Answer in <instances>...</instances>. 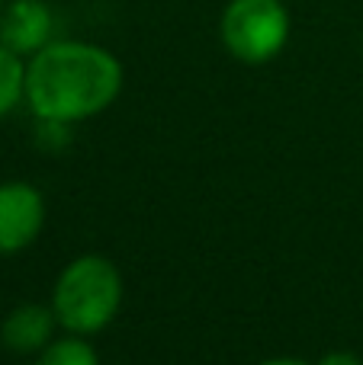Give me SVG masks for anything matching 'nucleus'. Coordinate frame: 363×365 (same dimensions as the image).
<instances>
[{
  "instance_id": "nucleus-6",
  "label": "nucleus",
  "mask_w": 363,
  "mask_h": 365,
  "mask_svg": "<svg viewBox=\"0 0 363 365\" xmlns=\"http://www.w3.org/2000/svg\"><path fill=\"white\" fill-rule=\"evenodd\" d=\"M58 317L45 304H19L6 314L4 327H0V340L10 353L16 356H32L42 353L51 343V330H55Z\"/></svg>"
},
{
  "instance_id": "nucleus-10",
  "label": "nucleus",
  "mask_w": 363,
  "mask_h": 365,
  "mask_svg": "<svg viewBox=\"0 0 363 365\" xmlns=\"http://www.w3.org/2000/svg\"><path fill=\"white\" fill-rule=\"evenodd\" d=\"M261 365H306V362H299V359H267Z\"/></svg>"
},
{
  "instance_id": "nucleus-3",
  "label": "nucleus",
  "mask_w": 363,
  "mask_h": 365,
  "mask_svg": "<svg viewBox=\"0 0 363 365\" xmlns=\"http://www.w3.org/2000/svg\"><path fill=\"white\" fill-rule=\"evenodd\" d=\"M219 36L232 58L264 64L287 45L289 10L283 0H229L219 19Z\"/></svg>"
},
{
  "instance_id": "nucleus-5",
  "label": "nucleus",
  "mask_w": 363,
  "mask_h": 365,
  "mask_svg": "<svg viewBox=\"0 0 363 365\" xmlns=\"http://www.w3.org/2000/svg\"><path fill=\"white\" fill-rule=\"evenodd\" d=\"M55 16L42 0H13L0 10V45L10 51L36 55L51 42Z\"/></svg>"
},
{
  "instance_id": "nucleus-4",
  "label": "nucleus",
  "mask_w": 363,
  "mask_h": 365,
  "mask_svg": "<svg viewBox=\"0 0 363 365\" xmlns=\"http://www.w3.org/2000/svg\"><path fill=\"white\" fill-rule=\"evenodd\" d=\"M45 202L29 182H0V257L19 253L39 237Z\"/></svg>"
},
{
  "instance_id": "nucleus-7",
  "label": "nucleus",
  "mask_w": 363,
  "mask_h": 365,
  "mask_svg": "<svg viewBox=\"0 0 363 365\" xmlns=\"http://www.w3.org/2000/svg\"><path fill=\"white\" fill-rule=\"evenodd\" d=\"M26 96V64L16 51L0 45V119L13 113L19 100Z\"/></svg>"
},
{
  "instance_id": "nucleus-8",
  "label": "nucleus",
  "mask_w": 363,
  "mask_h": 365,
  "mask_svg": "<svg viewBox=\"0 0 363 365\" xmlns=\"http://www.w3.org/2000/svg\"><path fill=\"white\" fill-rule=\"evenodd\" d=\"M36 365H100V356L90 343L77 336H68V340H55L39 353V362Z\"/></svg>"
},
{
  "instance_id": "nucleus-11",
  "label": "nucleus",
  "mask_w": 363,
  "mask_h": 365,
  "mask_svg": "<svg viewBox=\"0 0 363 365\" xmlns=\"http://www.w3.org/2000/svg\"><path fill=\"white\" fill-rule=\"evenodd\" d=\"M0 10H4V0H0Z\"/></svg>"
},
{
  "instance_id": "nucleus-2",
  "label": "nucleus",
  "mask_w": 363,
  "mask_h": 365,
  "mask_svg": "<svg viewBox=\"0 0 363 365\" xmlns=\"http://www.w3.org/2000/svg\"><path fill=\"white\" fill-rule=\"evenodd\" d=\"M122 304V276L106 257H87L71 259L61 269L51 295V311L58 324L71 334H96L116 317Z\"/></svg>"
},
{
  "instance_id": "nucleus-9",
  "label": "nucleus",
  "mask_w": 363,
  "mask_h": 365,
  "mask_svg": "<svg viewBox=\"0 0 363 365\" xmlns=\"http://www.w3.org/2000/svg\"><path fill=\"white\" fill-rule=\"evenodd\" d=\"M319 365H363V362H360L354 353H341V349H338V353H328V356H322Z\"/></svg>"
},
{
  "instance_id": "nucleus-1",
  "label": "nucleus",
  "mask_w": 363,
  "mask_h": 365,
  "mask_svg": "<svg viewBox=\"0 0 363 365\" xmlns=\"http://www.w3.org/2000/svg\"><path fill=\"white\" fill-rule=\"evenodd\" d=\"M119 90V58L90 42H49L26 64V103L39 119L74 125L103 113Z\"/></svg>"
}]
</instances>
